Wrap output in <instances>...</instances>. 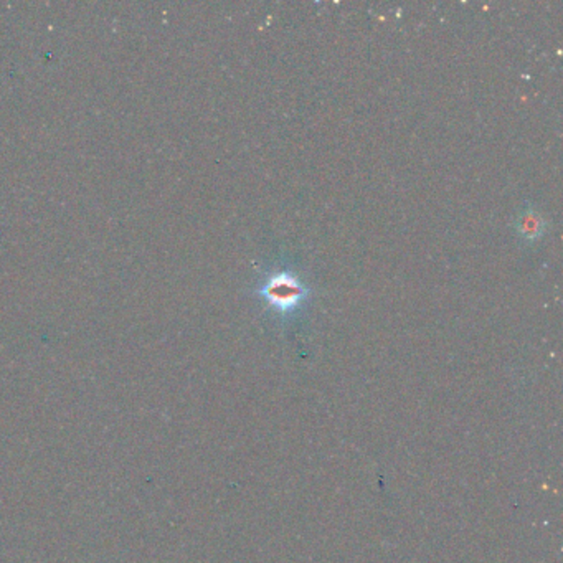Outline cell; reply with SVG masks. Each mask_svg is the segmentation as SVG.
<instances>
[{
    "mask_svg": "<svg viewBox=\"0 0 563 563\" xmlns=\"http://www.w3.org/2000/svg\"><path fill=\"white\" fill-rule=\"evenodd\" d=\"M519 228L522 237H527V239H537V237H541L542 228H543V225H542L539 215L529 214V215H525V217L522 218Z\"/></svg>",
    "mask_w": 563,
    "mask_h": 563,
    "instance_id": "2",
    "label": "cell"
},
{
    "mask_svg": "<svg viewBox=\"0 0 563 563\" xmlns=\"http://www.w3.org/2000/svg\"><path fill=\"white\" fill-rule=\"evenodd\" d=\"M263 298L282 313H290L303 303L307 296V290L303 282L296 280L288 273H280L271 276L261 290Z\"/></svg>",
    "mask_w": 563,
    "mask_h": 563,
    "instance_id": "1",
    "label": "cell"
}]
</instances>
